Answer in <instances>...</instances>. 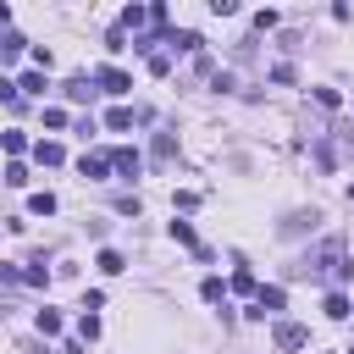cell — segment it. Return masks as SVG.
<instances>
[{
  "label": "cell",
  "mask_w": 354,
  "mask_h": 354,
  "mask_svg": "<svg viewBox=\"0 0 354 354\" xmlns=\"http://www.w3.org/2000/svg\"><path fill=\"white\" fill-rule=\"evenodd\" d=\"M22 282H33V288H44V282H50V271H44V254H39V260L22 271Z\"/></svg>",
  "instance_id": "cell-22"
},
{
  "label": "cell",
  "mask_w": 354,
  "mask_h": 354,
  "mask_svg": "<svg viewBox=\"0 0 354 354\" xmlns=\"http://www.w3.org/2000/svg\"><path fill=\"white\" fill-rule=\"evenodd\" d=\"M77 337H83V343H94V337H100V315H94V310H83V321H77Z\"/></svg>",
  "instance_id": "cell-18"
},
{
  "label": "cell",
  "mask_w": 354,
  "mask_h": 354,
  "mask_svg": "<svg viewBox=\"0 0 354 354\" xmlns=\"http://www.w3.org/2000/svg\"><path fill=\"white\" fill-rule=\"evenodd\" d=\"M282 304H288V293H282V288H260V293H254V304H249V321H266V315H277Z\"/></svg>",
  "instance_id": "cell-2"
},
{
  "label": "cell",
  "mask_w": 354,
  "mask_h": 354,
  "mask_svg": "<svg viewBox=\"0 0 354 354\" xmlns=\"http://www.w3.org/2000/svg\"><path fill=\"white\" fill-rule=\"evenodd\" d=\"M348 155H354V138H348Z\"/></svg>",
  "instance_id": "cell-27"
},
{
  "label": "cell",
  "mask_w": 354,
  "mask_h": 354,
  "mask_svg": "<svg viewBox=\"0 0 354 354\" xmlns=\"http://www.w3.org/2000/svg\"><path fill=\"white\" fill-rule=\"evenodd\" d=\"M343 354H354V348H343Z\"/></svg>",
  "instance_id": "cell-28"
},
{
  "label": "cell",
  "mask_w": 354,
  "mask_h": 354,
  "mask_svg": "<svg viewBox=\"0 0 354 354\" xmlns=\"http://www.w3.org/2000/svg\"><path fill=\"white\" fill-rule=\"evenodd\" d=\"M171 44H177V50H199V44H205V39H199V33H194V28H183V33H171Z\"/></svg>",
  "instance_id": "cell-24"
},
{
  "label": "cell",
  "mask_w": 354,
  "mask_h": 354,
  "mask_svg": "<svg viewBox=\"0 0 354 354\" xmlns=\"http://www.w3.org/2000/svg\"><path fill=\"white\" fill-rule=\"evenodd\" d=\"M33 160H39V166H61L66 149H61V144H33Z\"/></svg>",
  "instance_id": "cell-7"
},
{
  "label": "cell",
  "mask_w": 354,
  "mask_h": 354,
  "mask_svg": "<svg viewBox=\"0 0 354 354\" xmlns=\"http://www.w3.org/2000/svg\"><path fill=\"white\" fill-rule=\"evenodd\" d=\"M105 127H111V133H127V127H133V111H127V105H111V111H105Z\"/></svg>",
  "instance_id": "cell-6"
},
{
  "label": "cell",
  "mask_w": 354,
  "mask_h": 354,
  "mask_svg": "<svg viewBox=\"0 0 354 354\" xmlns=\"http://www.w3.org/2000/svg\"><path fill=\"white\" fill-rule=\"evenodd\" d=\"M94 266H100L105 277H116V271H127V260H122L116 249H100V254H94Z\"/></svg>",
  "instance_id": "cell-9"
},
{
  "label": "cell",
  "mask_w": 354,
  "mask_h": 354,
  "mask_svg": "<svg viewBox=\"0 0 354 354\" xmlns=\"http://www.w3.org/2000/svg\"><path fill=\"white\" fill-rule=\"evenodd\" d=\"M17 94H44V72H22L17 77Z\"/></svg>",
  "instance_id": "cell-14"
},
{
  "label": "cell",
  "mask_w": 354,
  "mask_h": 354,
  "mask_svg": "<svg viewBox=\"0 0 354 354\" xmlns=\"http://www.w3.org/2000/svg\"><path fill=\"white\" fill-rule=\"evenodd\" d=\"M28 210H33V216H55V194H50V188H44V194H33V199H28Z\"/></svg>",
  "instance_id": "cell-16"
},
{
  "label": "cell",
  "mask_w": 354,
  "mask_h": 354,
  "mask_svg": "<svg viewBox=\"0 0 354 354\" xmlns=\"http://www.w3.org/2000/svg\"><path fill=\"white\" fill-rule=\"evenodd\" d=\"M199 293H205L210 304H221V299H227V282H221V277H205V288H199Z\"/></svg>",
  "instance_id": "cell-23"
},
{
  "label": "cell",
  "mask_w": 354,
  "mask_h": 354,
  "mask_svg": "<svg viewBox=\"0 0 354 354\" xmlns=\"http://www.w3.org/2000/svg\"><path fill=\"white\" fill-rule=\"evenodd\" d=\"M177 155V138L171 133H155V160H171Z\"/></svg>",
  "instance_id": "cell-20"
},
{
  "label": "cell",
  "mask_w": 354,
  "mask_h": 354,
  "mask_svg": "<svg viewBox=\"0 0 354 354\" xmlns=\"http://www.w3.org/2000/svg\"><path fill=\"white\" fill-rule=\"evenodd\" d=\"M144 22H149V11H144V6H127V11H122V28H133V33H138Z\"/></svg>",
  "instance_id": "cell-19"
},
{
  "label": "cell",
  "mask_w": 354,
  "mask_h": 354,
  "mask_svg": "<svg viewBox=\"0 0 354 354\" xmlns=\"http://www.w3.org/2000/svg\"><path fill=\"white\" fill-rule=\"evenodd\" d=\"M77 171H83V177H94V183H100V177H105V171H111V160H105V155H83V160H77Z\"/></svg>",
  "instance_id": "cell-8"
},
{
  "label": "cell",
  "mask_w": 354,
  "mask_h": 354,
  "mask_svg": "<svg viewBox=\"0 0 354 354\" xmlns=\"http://www.w3.org/2000/svg\"><path fill=\"white\" fill-rule=\"evenodd\" d=\"M6 183H11V188H28V166H22V160H6Z\"/></svg>",
  "instance_id": "cell-21"
},
{
  "label": "cell",
  "mask_w": 354,
  "mask_h": 354,
  "mask_svg": "<svg viewBox=\"0 0 354 354\" xmlns=\"http://www.w3.org/2000/svg\"><path fill=\"white\" fill-rule=\"evenodd\" d=\"M348 199H354V183H348Z\"/></svg>",
  "instance_id": "cell-26"
},
{
  "label": "cell",
  "mask_w": 354,
  "mask_h": 354,
  "mask_svg": "<svg viewBox=\"0 0 354 354\" xmlns=\"http://www.w3.org/2000/svg\"><path fill=\"white\" fill-rule=\"evenodd\" d=\"M88 94H94V83H88V77H72V83H66V100H72V105H83Z\"/></svg>",
  "instance_id": "cell-15"
},
{
  "label": "cell",
  "mask_w": 354,
  "mask_h": 354,
  "mask_svg": "<svg viewBox=\"0 0 354 354\" xmlns=\"http://www.w3.org/2000/svg\"><path fill=\"white\" fill-rule=\"evenodd\" d=\"M321 310H326L332 321H348V299H343V293H326V304H321Z\"/></svg>",
  "instance_id": "cell-17"
},
{
  "label": "cell",
  "mask_w": 354,
  "mask_h": 354,
  "mask_svg": "<svg viewBox=\"0 0 354 354\" xmlns=\"http://www.w3.org/2000/svg\"><path fill=\"white\" fill-rule=\"evenodd\" d=\"M232 293H260V282H254V271H249V266H238V271H232Z\"/></svg>",
  "instance_id": "cell-13"
},
{
  "label": "cell",
  "mask_w": 354,
  "mask_h": 354,
  "mask_svg": "<svg viewBox=\"0 0 354 354\" xmlns=\"http://www.w3.org/2000/svg\"><path fill=\"white\" fill-rule=\"evenodd\" d=\"M0 144H6V155H11V160H22V149H28V133H22V127H11Z\"/></svg>",
  "instance_id": "cell-11"
},
{
  "label": "cell",
  "mask_w": 354,
  "mask_h": 354,
  "mask_svg": "<svg viewBox=\"0 0 354 354\" xmlns=\"http://www.w3.org/2000/svg\"><path fill=\"white\" fill-rule=\"evenodd\" d=\"M94 83H100L105 94H127V88H133V77H127L122 66H100V72H94Z\"/></svg>",
  "instance_id": "cell-3"
},
{
  "label": "cell",
  "mask_w": 354,
  "mask_h": 354,
  "mask_svg": "<svg viewBox=\"0 0 354 354\" xmlns=\"http://www.w3.org/2000/svg\"><path fill=\"white\" fill-rule=\"evenodd\" d=\"M299 277H326V282H343L348 277V260H343V238H326L315 254H304V266H293Z\"/></svg>",
  "instance_id": "cell-1"
},
{
  "label": "cell",
  "mask_w": 354,
  "mask_h": 354,
  "mask_svg": "<svg viewBox=\"0 0 354 354\" xmlns=\"http://www.w3.org/2000/svg\"><path fill=\"white\" fill-rule=\"evenodd\" d=\"M33 326H39V337H61V315H55V310H39Z\"/></svg>",
  "instance_id": "cell-10"
},
{
  "label": "cell",
  "mask_w": 354,
  "mask_h": 354,
  "mask_svg": "<svg viewBox=\"0 0 354 354\" xmlns=\"http://www.w3.org/2000/svg\"><path fill=\"white\" fill-rule=\"evenodd\" d=\"M271 337H277V348H304V343H310V332H304L299 321H277Z\"/></svg>",
  "instance_id": "cell-4"
},
{
  "label": "cell",
  "mask_w": 354,
  "mask_h": 354,
  "mask_svg": "<svg viewBox=\"0 0 354 354\" xmlns=\"http://www.w3.org/2000/svg\"><path fill=\"white\" fill-rule=\"evenodd\" d=\"M111 166H116L122 177H138V171H144V155H138V149H116V155H111Z\"/></svg>",
  "instance_id": "cell-5"
},
{
  "label": "cell",
  "mask_w": 354,
  "mask_h": 354,
  "mask_svg": "<svg viewBox=\"0 0 354 354\" xmlns=\"http://www.w3.org/2000/svg\"><path fill=\"white\" fill-rule=\"evenodd\" d=\"M44 127H55V133H61V127H66V111H61V105H44Z\"/></svg>",
  "instance_id": "cell-25"
},
{
  "label": "cell",
  "mask_w": 354,
  "mask_h": 354,
  "mask_svg": "<svg viewBox=\"0 0 354 354\" xmlns=\"http://www.w3.org/2000/svg\"><path fill=\"white\" fill-rule=\"evenodd\" d=\"M171 238H177V243H183V249H194V254H199V249H205V243H199V238H194V227H188V221H171Z\"/></svg>",
  "instance_id": "cell-12"
}]
</instances>
